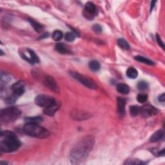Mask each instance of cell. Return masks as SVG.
I'll return each mask as SVG.
<instances>
[{"label":"cell","instance_id":"d6986e66","mask_svg":"<svg viewBox=\"0 0 165 165\" xmlns=\"http://www.w3.org/2000/svg\"><path fill=\"white\" fill-rule=\"evenodd\" d=\"M134 59L136 61H139V62L147 64H148V65H154V64H155L152 61L148 59H147V58L143 57V56H135L134 57Z\"/></svg>","mask_w":165,"mask_h":165},{"label":"cell","instance_id":"d6a6232c","mask_svg":"<svg viewBox=\"0 0 165 165\" xmlns=\"http://www.w3.org/2000/svg\"><path fill=\"white\" fill-rule=\"evenodd\" d=\"M156 1H151V6H150V10H151V11H152V9L154 8V7L155 6V5H156Z\"/></svg>","mask_w":165,"mask_h":165},{"label":"cell","instance_id":"603a6c76","mask_svg":"<svg viewBox=\"0 0 165 165\" xmlns=\"http://www.w3.org/2000/svg\"><path fill=\"white\" fill-rule=\"evenodd\" d=\"M63 33L60 30H55L52 34V38L54 41H59L63 38Z\"/></svg>","mask_w":165,"mask_h":165},{"label":"cell","instance_id":"7402d4cb","mask_svg":"<svg viewBox=\"0 0 165 165\" xmlns=\"http://www.w3.org/2000/svg\"><path fill=\"white\" fill-rule=\"evenodd\" d=\"M140 110H141V107H139L138 106L136 105L131 106L130 108V115L132 116V117H136L137 115L140 114Z\"/></svg>","mask_w":165,"mask_h":165},{"label":"cell","instance_id":"7c38bea8","mask_svg":"<svg viewBox=\"0 0 165 165\" xmlns=\"http://www.w3.org/2000/svg\"><path fill=\"white\" fill-rule=\"evenodd\" d=\"M118 112L120 118H123L125 115L126 100L123 98H118Z\"/></svg>","mask_w":165,"mask_h":165},{"label":"cell","instance_id":"484cf974","mask_svg":"<svg viewBox=\"0 0 165 165\" xmlns=\"http://www.w3.org/2000/svg\"><path fill=\"white\" fill-rule=\"evenodd\" d=\"M75 38H76V35L74 34V33H73V32H67V33L65 34V35H64V39H65V40L69 42H72L74 41L75 40Z\"/></svg>","mask_w":165,"mask_h":165},{"label":"cell","instance_id":"f1b7e54d","mask_svg":"<svg viewBox=\"0 0 165 165\" xmlns=\"http://www.w3.org/2000/svg\"><path fill=\"white\" fill-rule=\"evenodd\" d=\"M151 152L153 153L154 156H164V149L162 151H159V150H157L156 149H154V150H151Z\"/></svg>","mask_w":165,"mask_h":165},{"label":"cell","instance_id":"6da1fadb","mask_svg":"<svg viewBox=\"0 0 165 165\" xmlns=\"http://www.w3.org/2000/svg\"><path fill=\"white\" fill-rule=\"evenodd\" d=\"M94 144V140L92 136H86L81 140L70 154V159L72 164H79L88 157Z\"/></svg>","mask_w":165,"mask_h":165},{"label":"cell","instance_id":"52a82bcc","mask_svg":"<svg viewBox=\"0 0 165 165\" xmlns=\"http://www.w3.org/2000/svg\"><path fill=\"white\" fill-rule=\"evenodd\" d=\"M20 55L23 59H24L30 63L34 64L39 62V58L37 55L34 53L33 50L28 49V48L22 50Z\"/></svg>","mask_w":165,"mask_h":165},{"label":"cell","instance_id":"f546056e","mask_svg":"<svg viewBox=\"0 0 165 165\" xmlns=\"http://www.w3.org/2000/svg\"><path fill=\"white\" fill-rule=\"evenodd\" d=\"M156 40L157 41V43L159 45V46L162 47L163 49L164 48V44L163 43V41H162V40H161V38L160 37V35L159 34H156Z\"/></svg>","mask_w":165,"mask_h":165},{"label":"cell","instance_id":"4316f807","mask_svg":"<svg viewBox=\"0 0 165 165\" xmlns=\"http://www.w3.org/2000/svg\"><path fill=\"white\" fill-rule=\"evenodd\" d=\"M137 100L139 103H146L148 100V96L144 93H140L137 96Z\"/></svg>","mask_w":165,"mask_h":165},{"label":"cell","instance_id":"30bf717a","mask_svg":"<svg viewBox=\"0 0 165 165\" xmlns=\"http://www.w3.org/2000/svg\"><path fill=\"white\" fill-rule=\"evenodd\" d=\"M157 113V110L156 108L150 105H145L141 107L140 114L144 118L150 117L152 115L156 114Z\"/></svg>","mask_w":165,"mask_h":165},{"label":"cell","instance_id":"8fae6325","mask_svg":"<svg viewBox=\"0 0 165 165\" xmlns=\"http://www.w3.org/2000/svg\"><path fill=\"white\" fill-rule=\"evenodd\" d=\"M43 83L45 84V86H47L48 89H50L52 91L56 93L59 92V87L52 77L47 76L44 79Z\"/></svg>","mask_w":165,"mask_h":165},{"label":"cell","instance_id":"7a4b0ae2","mask_svg":"<svg viewBox=\"0 0 165 165\" xmlns=\"http://www.w3.org/2000/svg\"><path fill=\"white\" fill-rule=\"evenodd\" d=\"M21 146V142L17 135L11 131H3L0 134V150L10 153L17 150Z\"/></svg>","mask_w":165,"mask_h":165},{"label":"cell","instance_id":"83f0119b","mask_svg":"<svg viewBox=\"0 0 165 165\" xmlns=\"http://www.w3.org/2000/svg\"><path fill=\"white\" fill-rule=\"evenodd\" d=\"M137 89L139 90H147L148 89V83L147 82H145V81H140V82H139L138 84H137Z\"/></svg>","mask_w":165,"mask_h":165},{"label":"cell","instance_id":"277c9868","mask_svg":"<svg viewBox=\"0 0 165 165\" xmlns=\"http://www.w3.org/2000/svg\"><path fill=\"white\" fill-rule=\"evenodd\" d=\"M21 115V112L16 107H8L2 109L0 112V120L1 123H9L14 122Z\"/></svg>","mask_w":165,"mask_h":165},{"label":"cell","instance_id":"2e32d148","mask_svg":"<svg viewBox=\"0 0 165 165\" xmlns=\"http://www.w3.org/2000/svg\"><path fill=\"white\" fill-rule=\"evenodd\" d=\"M28 21L30 22V23L32 26V27L34 28V30L37 32H38V33H40V32H41L43 30V27L40 23H39L35 21L34 20H33V19H29Z\"/></svg>","mask_w":165,"mask_h":165},{"label":"cell","instance_id":"1f68e13d","mask_svg":"<svg viewBox=\"0 0 165 165\" xmlns=\"http://www.w3.org/2000/svg\"><path fill=\"white\" fill-rule=\"evenodd\" d=\"M158 100H159V101L160 102H164L165 101V96H164V93H163V94H161L159 97V98H158Z\"/></svg>","mask_w":165,"mask_h":165},{"label":"cell","instance_id":"5b68a950","mask_svg":"<svg viewBox=\"0 0 165 165\" xmlns=\"http://www.w3.org/2000/svg\"><path fill=\"white\" fill-rule=\"evenodd\" d=\"M35 103L40 107L47 108L57 104V101L52 97L47 95L41 94L35 98Z\"/></svg>","mask_w":165,"mask_h":165},{"label":"cell","instance_id":"d4e9b609","mask_svg":"<svg viewBox=\"0 0 165 165\" xmlns=\"http://www.w3.org/2000/svg\"><path fill=\"white\" fill-rule=\"evenodd\" d=\"M125 164H145L144 162H143L141 160L136 159H130L127 160L126 162L124 163Z\"/></svg>","mask_w":165,"mask_h":165},{"label":"cell","instance_id":"8992f818","mask_svg":"<svg viewBox=\"0 0 165 165\" xmlns=\"http://www.w3.org/2000/svg\"><path fill=\"white\" fill-rule=\"evenodd\" d=\"M70 74L71 76L78 81L79 82H80L84 86L87 87V88L90 89H96L97 87H98L96 85V84L93 82L92 80L89 79V77L81 75V74L76 72H71Z\"/></svg>","mask_w":165,"mask_h":165},{"label":"cell","instance_id":"9c48e42d","mask_svg":"<svg viewBox=\"0 0 165 165\" xmlns=\"http://www.w3.org/2000/svg\"><path fill=\"white\" fill-rule=\"evenodd\" d=\"M12 94L14 95L16 98H18L19 96H21L25 92V83L24 82L19 81L16 82L13 84L12 87Z\"/></svg>","mask_w":165,"mask_h":165},{"label":"cell","instance_id":"4fadbf2b","mask_svg":"<svg viewBox=\"0 0 165 165\" xmlns=\"http://www.w3.org/2000/svg\"><path fill=\"white\" fill-rule=\"evenodd\" d=\"M164 137V132L162 130H159L152 135L150 138V141L152 143L154 142H157L158 141L161 140V139H163Z\"/></svg>","mask_w":165,"mask_h":165},{"label":"cell","instance_id":"cb8c5ba5","mask_svg":"<svg viewBox=\"0 0 165 165\" xmlns=\"http://www.w3.org/2000/svg\"><path fill=\"white\" fill-rule=\"evenodd\" d=\"M25 121L27 123H38L41 121H43V118L40 116H37V117H32L27 118L25 119Z\"/></svg>","mask_w":165,"mask_h":165},{"label":"cell","instance_id":"5bb4252c","mask_svg":"<svg viewBox=\"0 0 165 165\" xmlns=\"http://www.w3.org/2000/svg\"><path fill=\"white\" fill-rule=\"evenodd\" d=\"M59 107V103H57V104H56V105L50 106L49 108H44L43 112L46 115H48L49 116H52L54 115V114L57 110Z\"/></svg>","mask_w":165,"mask_h":165},{"label":"cell","instance_id":"9a60e30c","mask_svg":"<svg viewBox=\"0 0 165 165\" xmlns=\"http://www.w3.org/2000/svg\"><path fill=\"white\" fill-rule=\"evenodd\" d=\"M116 89H117L118 92L123 93V94H127L130 92V89H129L128 86L123 83L118 84L117 87H116Z\"/></svg>","mask_w":165,"mask_h":165},{"label":"cell","instance_id":"ffe728a7","mask_svg":"<svg viewBox=\"0 0 165 165\" xmlns=\"http://www.w3.org/2000/svg\"><path fill=\"white\" fill-rule=\"evenodd\" d=\"M56 50L60 54H69V51L68 50L67 48L64 46V45L63 43H57L56 45Z\"/></svg>","mask_w":165,"mask_h":165},{"label":"cell","instance_id":"3957f363","mask_svg":"<svg viewBox=\"0 0 165 165\" xmlns=\"http://www.w3.org/2000/svg\"><path fill=\"white\" fill-rule=\"evenodd\" d=\"M23 131L29 136L40 139L47 138L50 135L47 129L34 123H27L23 127Z\"/></svg>","mask_w":165,"mask_h":165},{"label":"cell","instance_id":"e0dca14e","mask_svg":"<svg viewBox=\"0 0 165 165\" xmlns=\"http://www.w3.org/2000/svg\"><path fill=\"white\" fill-rule=\"evenodd\" d=\"M127 76L130 79H135L138 76L137 70L134 69V68L130 67L127 70Z\"/></svg>","mask_w":165,"mask_h":165},{"label":"cell","instance_id":"ac0fdd59","mask_svg":"<svg viewBox=\"0 0 165 165\" xmlns=\"http://www.w3.org/2000/svg\"><path fill=\"white\" fill-rule=\"evenodd\" d=\"M89 66L90 70L93 71V72H98L101 69V65H100L99 63L96 60L90 61L89 64Z\"/></svg>","mask_w":165,"mask_h":165},{"label":"cell","instance_id":"ba28073f","mask_svg":"<svg viewBox=\"0 0 165 165\" xmlns=\"http://www.w3.org/2000/svg\"><path fill=\"white\" fill-rule=\"evenodd\" d=\"M97 14V9L96 5L92 2H88L86 3L85 8L83 11V15L85 17L89 19L92 20L94 18Z\"/></svg>","mask_w":165,"mask_h":165},{"label":"cell","instance_id":"4dcf8cb0","mask_svg":"<svg viewBox=\"0 0 165 165\" xmlns=\"http://www.w3.org/2000/svg\"><path fill=\"white\" fill-rule=\"evenodd\" d=\"M92 29L96 32V33H101L102 31V28L99 25H94L93 26Z\"/></svg>","mask_w":165,"mask_h":165},{"label":"cell","instance_id":"44dd1931","mask_svg":"<svg viewBox=\"0 0 165 165\" xmlns=\"http://www.w3.org/2000/svg\"><path fill=\"white\" fill-rule=\"evenodd\" d=\"M118 46L121 48L122 49L124 50H128L130 48V45L128 43V42L124 39L120 38L118 40Z\"/></svg>","mask_w":165,"mask_h":165}]
</instances>
